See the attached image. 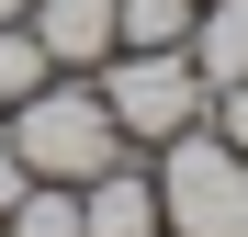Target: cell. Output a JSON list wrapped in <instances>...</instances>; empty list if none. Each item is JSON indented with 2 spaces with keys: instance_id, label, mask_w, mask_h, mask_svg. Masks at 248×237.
Returning a JSON list of instances; mask_svg holds the SVG:
<instances>
[{
  "instance_id": "cell-1",
  "label": "cell",
  "mask_w": 248,
  "mask_h": 237,
  "mask_svg": "<svg viewBox=\"0 0 248 237\" xmlns=\"http://www.w3.org/2000/svg\"><path fill=\"white\" fill-rule=\"evenodd\" d=\"M0 136L23 147L34 181H91V170H113V158H124V125H113V102H102L91 68H57L34 102L0 113Z\"/></svg>"
},
{
  "instance_id": "cell-2",
  "label": "cell",
  "mask_w": 248,
  "mask_h": 237,
  "mask_svg": "<svg viewBox=\"0 0 248 237\" xmlns=\"http://www.w3.org/2000/svg\"><path fill=\"white\" fill-rule=\"evenodd\" d=\"M147 181H158V226L170 237H248V158L215 125L147 147Z\"/></svg>"
},
{
  "instance_id": "cell-3",
  "label": "cell",
  "mask_w": 248,
  "mask_h": 237,
  "mask_svg": "<svg viewBox=\"0 0 248 237\" xmlns=\"http://www.w3.org/2000/svg\"><path fill=\"white\" fill-rule=\"evenodd\" d=\"M102 102H113V125H124V147H170V136H192L203 125V102H215V91H203V68L181 57V46H113L102 68Z\"/></svg>"
},
{
  "instance_id": "cell-4",
  "label": "cell",
  "mask_w": 248,
  "mask_h": 237,
  "mask_svg": "<svg viewBox=\"0 0 248 237\" xmlns=\"http://www.w3.org/2000/svg\"><path fill=\"white\" fill-rule=\"evenodd\" d=\"M79 237H170V226H158V181H147L136 147L79 181Z\"/></svg>"
},
{
  "instance_id": "cell-5",
  "label": "cell",
  "mask_w": 248,
  "mask_h": 237,
  "mask_svg": "<svg viewBox=\"0 0 248 237\" xmlns=\"http://www.w3.org/2000/svg\"><path fill=\"white\" fill-rule=\"evenodd\" d=\"M34 46H46L57 68H102L113 46H124V34H113V0H34Z\"/></svg>"
},
{
  "instance_id": "cell-6",
  "label": "cell",
  "mask_w": 248,
  "mask_h": 237,
  "mask_svg": "<svg viewBox=\"0 0 248 237\" xmlns=\"http://www.w3.org/2000/svg\"><path fill=\"white\" fill-rule=\"evenodd\" d=\"M181 57L203 68V91H237V79H248V0H203Z\"/></svg>"
},
{
  "instance_id": "cell-7",
  "label": "cell",
  "mask_w": 248,
  "mask_h": 237,
  "mask_svg": "<svg viewBox=\"0 0 248 237\" xmlns=\"http://www.w3.org/2000/svg\"><path fill=\"white\" fill-rule=\"evenodd\" d=\"M0 237H79V181H34L12 215H0Z\"/></svg>"
},
{
  "instance_id": "cell-8",
  "label": "cell",
  "mask_w": 248,
  "mask_h": 237,
  "mask_svg": "<svg viewBox=\"0 0 248 237\" xmlns=\"http://www.w3.org/2000/svg\"><path fill=\"white\" fill-rule=\"evenodd\" d=\"M192 12L203 0H113V34L124 46H192Z\"/></svg>"
},
{
  "instance_id": "cell-9",
  "label": "cell",
  "mask_w": 248,
  "mask_h": 237,
  "mask_svg": "<svg viewBox=\"0 0 248 237\" xmlns=\"http://www.w3.org/2000/svg\"><path fill=\"white\" fill-rule=\"evenodd\" d=\"M46 79H57V57L34 46V23H0V113H12V102H34Z\"/></svg>"
},
{
  "instance_id": "cell-10",
  "label": "cell",
  "mask_w": 248,
  "mask_h": 237,
  "mask_svg": "<svg viewBox=\"0 0 248 237\" xmlns=\"http://www.w3.org/2000/svg\"><path fill=\"white\" fill-rule=\"evenodd\" d=\"M203 125H215L237 158H248V79H237V91H215V102H203Z\"/></svg>"
},
{
  "instance_id": "cell-11",
  "label": "cell",
  "mask_w": 248,
  "mask_h": 237,
  "mask_svg": "<svg viewBox=\"0 0 248 237\" xmlns=\"http://www.w3.org/2000/svg\"><path fill=\"white\" fill-rule=\"evenodd\" d=\"M23 192H34V170H23V147H12V136H0V215H12Z\"/></svg>"
},
{
  "instance_id": "cell-12",
  "label": "cell",
  "mask_w": 248,
  "mask_h": 237,
  "mask_svg": "<svg viewBox=\"0 0 248 237\" xmlns=\"http://www.w3.org/2000/svg\"><path fill=\"white\" fill-rule=\"evenodd\" d=\"M23 12H34V0H0V23H23Z\"/></svg>"
}]
</instances>
